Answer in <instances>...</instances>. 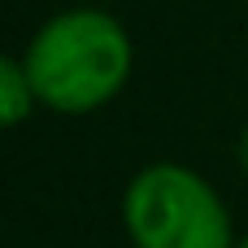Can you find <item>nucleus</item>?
Segmentation results:
<instances>
[{
  "instance_id": "nucleus-3",
  "label": "nucleus",
  "mask_w": 248,
  "mask_h": 248,
  "mask_svg": "<svg viewBox=\"0 0 248 248\" xmlns=\"http://www.w3.org/2000/svg\"><path fill=\"white\" fill-rule=\"evenodd\" d=\"M0 92H4V122L17 126V122L26 118L31 100H35V87H31L26 65H17V61H0Z\"/></svg>"
},
{
  "instance_id": "nucleus-4",
  "label": "nucleus",
  "mask_w": 248,
  "mask_h": 248,
  "mask_svg": "<svg viewBox=\"0 0 248 248\" xmlns=\"http://www.w3.org/2000/svg\"><path fill=\"white\" fill-rule=\"evenodd\" d=\"M240 248H248V240H244V244H240Z\"/></svg>"
},
{
  "instance_id": "nucleus-2",
  "label": "nucleus",
  "mask_w": 248,
  "mask_h": 248,
  "mask_svg": "<svg viewBox=\"0 0 248 248\" xmlns=\"http://www.w3.org/2000/svg\"><path fill=\"white\" fill-rule=\"evenodd\" d=\"M126 231L140 248H227L231 222L218 196L179 166L144 170L126 192Z\"/></svg>"
},
{
  "instance_id": "nucleus-1",
  "label": "nucleus",
  "mask_w": 248,
  "mask_h": 248,
  "mask_svg": "<svg viewBox=\"0 0 248 248\" xmlns=\"http://www.w3.org/2000/svg\"><path fill=\"white\" fill-rule=\"evenodd\" d=\"M26 74L44 105L83 113L105 105L131 70L126 31L100 9H70L52 17L26 48Z\"/></svg>"
}]
</instances>
